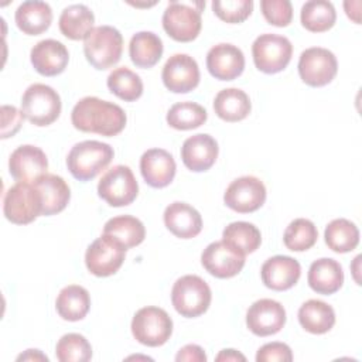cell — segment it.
I'll return each mask as SVG.
<instances>
[{"instance_id": "obj_1", "label": "cell", "mask_w": 362, "mask_h": 362, "mask_svg": "<svg viewBox=\"0 0 362 362\" xmlns=\"http://www.w3.org/2000/svg\"><path fill=\"white\" fill-rule=\"evenodd\" d=\"M71 122L81 132L110 137L124 129L127 117L119 105L96 96H85L74 106Z\"/></svg>"}, {"instance_id": "obj_2", "label": "cell", "mask_w": 362, "mask_h": 362, "mask_svg": "<svg viewBox=\"0 0 362 362\" xmlns=\"http://www.w3.org/2000/svg\"><path fill=\"white\" fill-rule=\"evenodd\" d=\"M113 148L107 143L85 140L76 143L66 156V167L74 178L90 181L100 174L112 161Z\"/></svg>"}, {"instance_id": "obj_3", "label": "cell", "mask_w": 362, "mask_h": 362, "mask_svg": "<svg viewBox=\"0 0 362 362\" xmlns=\"http://www.w3.org/2000/svg\"><path fill=\"white\" fill-rule=\"evenodd\" d=\"M123 37L112 25H98L83 40V52L86 61L96 69H109L116 65L122 57Z\"/></svg>"}, {"instance_id": "obj_4", "label": "cell", "mask_w": 362, "mask_h": 362, "mask_svg": "<svg viewBox=\"0 0 362 362\" xmlns=\"http://www.w3.org/2000/svg\"><path fill=\"white\" fill-rule=\"evenodd\" d=\"M212 293L208 283L195 274L180 277L171 290V303L178 314L195 318L204 314L211 304Z\"/></svg>"}, {"instance_id": "obj_5", "label": "cell", "mask_w": 362, "mask_h": 362, "mask_svg": "<svg viewBox=\"0 0 362 362\" xmlns=\"http://www.w3.org/2000/svg\"><path fill=\"white\" fill-rule=\"evenodd\" d=\"M61 107V98L54 88L45 83H33L23 93L20 110L30 123L42 127L59 117Z\"/></svg>"}, {"instance_id": "obj_6", "label": "cell", "mask_w": 362, "mask_h": 362, "mask_svg": "<svg viewBox=\"0 0 362 362\" xmlns=\"http://www.w3.org/2000/svg\"><path fill=\"white\" fill-rule=\"evenodd\" d=\"M3 214L16 225H27L42 215V198L33 182H16L3 198Z\"/></svg>"}, {"instance_id": "obj_7", "label": "cell", "mask_w": 362, "mask_h": 362, "mask_svg": "<svg viewBox=\"0 0 362 362\" xmlns=\"http://www.w3.org/2000/svg\"><path fill=\"white\" fill-rule=\"evenodd\" d=\"M205 3H180L171 1L163 14V28L175 41L189 42L201 31V10Z\"/></svg>"}, {"instance_id": "obj_8", "label": "cell", "mask_w": 362, "mask_h": 362, "mask_svg": "<svg viewBox=\"0 0 362 362\" xmlns=\"http://www.w3.org/2000/svg\"><path fill=\"white\" fill-rule=\"evenodd\" d=\"M132 334L146 346H161L173 334V320L160 307H143L132 320Z\"/></svg>"}, {"instance_id": "obj_9", "label": "cell", "mask_w": 362, "mask_h": 362, "mask_svg": "<svg viewBox=\"0 0 362 362\" xmlns=\"http://www.w3.org/2000/svg\"><path fill=\"white\" fill-rule=\"evenodd\" d=\"M126 246L112 235L102 233L86 249L85 264L96 277H107L115 274L123 264L126 257Z\"/></svg>"}, {"instance_id": "obj_10", "label": "cell", "mask_w": 362, "mask_h": 362, "mask_svg": "<svg viewBox=\"0 0 362 362\" xmlns=\"http://www.w3.org/2000/svg\"><path fill=\"white\" fill-rule=\"evenodd\" d=\"M252 55L259 71L277 74L291 61L293 45L284 35L262 34L252 44Z\"/></svg>"}, {"instance_id": "obj_11", "label": "cell", "mask_w": 362, "mask_h": 362, "mask_svg": "<svg viewBox=\"0 0 362 362\" xmlns=\"http://www.w3.org/2000/svg\"><path fill=\"white\" fill-rule=\"evenodd\" d=\"M139 184L127 165L112 167L98 184V195L110 206H126L136 199Z\"/></svg>"}, {"instance_id": "obj_12", "label": "cell", "mask_w": 362, "mask_h": 362, "mask_svg": "<svg viewBox=\"0 0 362 362\" xmlns=\"http://www.w3.org/2000/svg\"><path fill=\"white\" fill-rule=\"evenodd\" d=\"M338 72L335 55L322 47H311L301 52L298 59V74L308 86L320 88L328 85Z\"/></svg>"}, {"instance_id": "obj_13", "label": "cell", "mask_w": 362, "mask_h": 362, "mask_svg": "<svg viewBox=\"0 0 362 362\" xmlns=\"http://www.w3.org/2000/svg\"><path fill=\"white\" fill-rule=\"evenodd\" d=\"M223 201L235 212L250 214L264 204L266 187L257 177L243 175L228 185Z\"/></svg>"}, {"instance_id": "obj_14", "label": "cell", "mask_w": 362, "mask_h": 362, "mask_svg": "<svg viewBox=\"0 0 362 362\" xmlns=\"http://www.w3.org/2000/svg\"><path fill=\"white\" fill-rule=\"evenodd\" d=\"M245 257L246 255L240 250L223 240H218L209 243L204 249L201 263L209 274L218 279H229L243 269Z\"/></svg>"}, {"instance_id": "obj_15", "label": "cell", "mask_w": 362, "mask_h": 362, "mask_svg": "<svg viewBox=\"0 0 362 362\" xmlns=\"http://www.w3.org/2000/svg\"><path fill=\"white\" fill-rule=\"evenodd\" d=\"M161 79L170 92L188 93L199 83L198 64L188 54H174L164 64Z\"/></svg>"}, {"instance_id": "obj_16", "label": "cell", "mask_w": 362, "mask_h": 362, "mask_svg": "<svg viewBox=\"0 0 362 362\" xmlns=\"http://www.w3.org/2000/svg\"><path fill=\"white\" fill-rule=\"evenodd\" d=\"M286 324L284 307L272 298H260L255 301L246 313V325L250 332L257 337L274 335Z\"/></svg>"}, {"instance_id": "obj_17", "label": "cell", "mask_w": 362, "mask_h": 362, "mask_svg": "<svg viewBox=\"0 0 362 362\" xmlns=\"http://www.w3.org/2000/svg\"><path fill=\"white\" fill-rule=\"evenodd\" d=\"M47 156L37 146H20L11 153L8 158L10 175L17 182H34L37 178L47 174Z\"/></svg>"}, {"instance_id": "obj_18", "label": "cell", "mask_w": 362, "mask_h": 362, "mask_svg": "<svg viewBox=\"0 0 362 362\" xmlns=\"http://www.w3.org/2000/svg\"><path fill=\"white\" fill-rule=\"evenodd\" d=\"M206 68L215 79L233 81L245 69V55L236 45L221 42L208 51Z\"/></svg>"}, {"instance_id": "obj_19", "label": "cell", "mask_w": 362, "mask_h": 362, "mask_svg": "<svg viewBox=\"0 0 362 362\" xmlns=\"http://www.w3.org/2000/svg\"><path fill=\"white\" fill-rule=\"evenodd\" d=\"M218 153L219 147L216 140L206 133H198L182 143L181 160L188 170L202 173L215 164Z\"/></svg>"}, {"instance_id": "obj_20", "label": "cell", "mask_w": 362, "mask_h": 362, "mask_svg": "<svg viewBox=\"0 0 362 362\" xmlns=\"http://www.w3.org/2000/svg\"><path fill=\"white\" fill-rule=\"evenodd\" d=\"M260 276L267 288L284 291L291 288L298 281L301 276V266L294 257L277 255L263 263Z\"/></svg>"}, {"instance_id": "obj_21", "label": "cell", "mask_w": 362, "mask_h": 362, "mask_svg": "<svg viewBox=\"0 0 362 362\" xmlns=\"http://www.w3.org/2000/svg\"><path fill=\"white\" fill-rule=\"evenodd\" d=\"M30 59L38 74L44 76H55L65 71L69 61V52L61 41L48 38L38 41L31 48Z\"/></svg>"}, {"instance_id": "obj_22", "label": "cell", "mask_w": 362, "mask_h": 362, "mask_svg": "<svg viewBox=\"0 0 362 362\" xmlns=\"http://www.w3.org/2000/svg\"><path fill=\"white\" fill-rule=\"evenodd\" d=\"M174 157L164 148H150L140 158V173L153 188H164L175 177Z\"/></svg>"}, {"instance_id": "obj_23", "label": "cell", "mask_w": 362, "mask_h": 362, "mask_svg": "<svg viewBox=\"0 0 362 362\" xmlns=\"http://www.w3.org/2000/svg\"><path fill=\"white\" fill-rule=\"evenodd\" d=\"M164 225L177 238L191 239L202 230L201 214L189 204L175 201L164 211Z\"/></svg>"}, {"instance_id": "obj_24", "label": "cell", "mask_w": 362, "mask_h": 362, "mask_svg": "<svg viewBox=\"0 0 362 362\" xmlns=\"http://www.w3.org/2000/svg\"><path fill=\"white\" fill-rule=\"evenodd\" d=\"M307 281L308 286L318 294H334L344 284L342 266L329 257L317 259L308 269Z\"/></svg>"}, {"instance_id": "obj_25", "label": "cell", "mask_w": 362, "mask_h": 362, "mask_svg": "<svg viewBox=\"0 0 362 362\" xmlns=\"http://www.w3.org/2000/svg\"><path fill=\"white\" fill-rule=\"evenodd\" d=\"M42 198V215L51 216L64 211L71 198L66 181L55 174H44L34 182Z\"/></svg>"}, {"instance_id": "obj_26", "label": "cell", "mask_w": 362, "mask_h": 362, "mask_svg": "<svg viewBox=\"0 0 362 362\" xmlns=\"http://www.w3.org/2000/svg\"><path fill=\"white\" fill-rule=\"evenodd\" d=\"M20 31L27 35H38L47 31L52 23V10L48 3L28 0L18 6L14 14Z\"/></svg>"}, {"instance_id": "obj_27", "label": "cell", "mask_w": 362, "mask_h": 362, "mask_svg": "<svg viewBox=\"0 0 362 362\" xmlns=\"http://www.w3.org/2000/svg\"><path fill=\"white\" fill-rule=\"evenodd\" d=\"M252 103L247 93L238 88H228L218 92L214 100L216 116L225 122H239L247 117Z\"/></svg>"}, {"instance_id": "obj_28", "label": "cell", "mask_w": 362, "mask_h": 362, "mask_svg": "<svg viewBox=\"0 0 362 362\" xmlns=\"http://www.w3.org/2000/svg\"><path fill=\"white\" fill-rule=\"evenodd\" d=\"M55 308L62 320L79 321L85 318L90 308L89 291L82 286L69 284L59 291L55 300Z\"/></svg>"}, {"instance_id": "obj_29", "label": "cell", "mask_w": 362, "mask_h": 362, "mask_svg": "<svg viewBox=\"0 0 362 362\" xmlns=\"http://www.w3.org/2000/svg\"><path fill=\"white\" fill-rule=\"evenodd\" d=\"M95 16L85 4H71L65 7L59 16V31L69 40H85L93 30Z\"/></svg>"}, {"instance_id": "obj_30", "label": "cell", "mask_w": 362, "mask_h": 362, "mask_svg": "<svg viewBox=\"0 0 362 362\" xmlns=\"http://www.w3.org/2000/svg\"><path fill=\"white\" fill-rule=\"evenodd\" d=\"M300 325L311 334H325L335 324V311L325 301L311 298L301 304L298 310Z\"/></svg>"}, {"instance_id": "obj_31", "label": "cell", "mask_w": 362, "mask_h": 362, "mask_svg": "<svg viewBox=\"0 0 362 362\" xmlns=\"http://www.w3.org/2000/svg\"><path fill=\"white\" fill-rule=\"evenodd\" d=\"M164 47L161 38L151 31L136 33L129 44V55L132 62L139 68L154 66L161 55Z\"/></svg>"}, {"instance_id": "obj_32", "label": "cell", "mask_w": 362, "mask_h": 362, "mask_svg": "<svg viewBox=\"0 0 362 362\" xmlns=\"http://www.w3.org/2000/svg\"><path fill=\"white\" fill-rule=\"evenodd\" d=\"M300 20L305 30L311 33H324L335 24L337 11L331 1L310 0L303 4Z\"/></svg>"}, {"instance_id": "obj_33", "label": "cell", "mask_w": 362, "mask_h": 362, "mask_svg": "<svg viewBox=\"0 0 362 362\" xmlns=\"http://www.w3.org/2000/svg\"><path fill=\"white\" fill-rule=\"evenodd\" d=\"M103 233L120 240L126 249L139 246L146 238V228L140 219L132 215H119L109 219L103 226Z\"/></svg>"}, {"instance_id": "obj_34", "label": "cell", "mask_w": 362, "mask_h": 362, "mask_svg": "<svg viewBox=\"0 0 362 362\" xmlns=\"http://www.w3.org/2000/svg\"><path fill=\"white\" fill-rule=\"evenodd\" d=\"M327 246L337 253L354 250L359 243V230L356 225L345 218L331 221L324 232Z\"/></svg>"}, {"instance_id": "obj_35", "label": "cell", "mask_w": 362, "mask_h": 362, "mask_svg": "<svg viewBox=\"0 0 362 362\" xmlns=\"http://www.w3.org/2000/svg\"><path fill=\"white\" fill-rule=\"evenodd\" d=\"M222 240L240 250L242 253H253L262 243L260 230L250 222L238 221L229 223L222 232Z\"/></svg>"}, {"instance_id": "obj_36", "label": "cell", "mask_w": 362, "mask_h": 362, "mask_svg": "<svg viewBox=\"0 0 362 362\" xmlns=\"http://www.w3.org/2000/svg\"><path fill=\"white\" fill-rule=\"evenodd\" d=\"M106 83L113 95L126 102H134L143 93V82L140 76L127 66L113 69L109 74Z\"/></svg>"}, {"instance_id": "obj_37", "label": "cell", "mask_w": 362, "mask_h": 362, "mask_svg": "<svg viewBox=\"0 0 362 362\" xmlns=\"http://www.w3.org/2000/svg\"><path fill=\"white\" fill-rule=\"evenodd\" d=\"M165 119L173 129L192 130L206 122L208 113L199 103L178 102L168 109Z\"/></svg>"}, {"instance_id": "obj_38", "label": "cell", "mask_w": 362, "mask_h": 362, "mask_svg": "<svg viewBox=\"0 0 362 362\" xmlns=\"http://www.w3.org/2000/svg\"><path fill=\"white\" fill-rule=\"evenodd\" d=\"M318 239L317 226L305 218H297L284 230L283 242L288 250L304 252L311 249Z\"/></svg>"}, {"instance_id": "obj_39", "label": "cell", "mask_w": 362, "mask_h": 362, "mask_svg": "<svg viewBox=\"0 0 362 362\" xmlns=\"http://www.w3.org/2000/svg\"><path fill=\"white\" fill-rule=\"evenodd\" d=\"M55 355L59 362H88L92 358V346L83 335L69 332L57 342Z\"/></svg>"}, {"instance_id": "obj_40", "label": "cell", "mask_w": 362, "mask_h": 362, "mask_svg": "<svg viewBox=\"0 0 362 362\" xmlns=\"http://www.w3.org/2000/svg\"><path fill=\"white\" fill-rule=\"evenodd\" d=\"M212 10L219 20L238 24L245 21L253 11L252 0H215L212 1Z\"/></svg>"}, {"instance_id": "obj_41", "label": "cell", "mask_w": 362, "mask_h": 362, "mask_svg": "<svg viewBox=\"0 0 362 362\" xmlns=\"http://www.w3.org/2000/svg\"><path fill=\"white\" fill-rule=\"evenodd\" d=\"M260 8L269 24L287 27L293 20V6L288 0H262Z\"/></svg>"}, {"instance_id": "obj_42", "label": "cell", "mask_w": 362, "mask_h": 362, "mask_svg": "<svg viewBox=\"0 0 362 362\" xmlns=\"http://www.w3.org/2000/svg\"><path fill=\"white\" fill-rule=\"evenodd\" d=\"M257 362H290L293 361L291 348L284 342H269L259 348L256 354Z\"/></svg>"}, {"instance_id": "obj_43", "label": "cell", "mask_w": 362, "mask_h": 362, "mask_svg": "<svg viewBox=\"0 0 362 362\" xmlns=\"http://www.w3.org/2000/svg\"><path fill=\"white\" fill-rule=\"evenodd\" d=\"M24 115L16 106H1V139L13 137L21 127Z\"/></svg>"}, {"instance_id": "obj_44", "label": "cell", "mask_w": 362, "mask_h": 362, "mask_svg": "<svg viewBox=\"0 0 362 362\" xmlns=\"http://www.w3.org/2000/svg\"><path fill=\"white\" fill-rule=\"evenodd\" d=\"M175 361L177 362H205L206 355L199 345L188 344L178 351V354L175 355Z\"/></svg>"}, {"instance_id": "obj_45", "label": "cell", "mask_w": 362, "mask_h": 362, "mask_svg": "<svg viewBox=\"0 0 362 362\" xmlns=\"http://www.w3.org/2000/svg\"><path fill=\"white\" fill-rule=\"evenodd\" d=\"M216 361H246L245 355L238 352L236 349H222L216 358Z\"/></svg>"}, {"instance_id": "obj_46", "label": "cell", "mask_w": 362, "mask_h": 362, "mask_svg": "<svg viewBox=\"0 0 362 362\" xmlns=\"http://www.w3.org/2000/svg\"><path fill=\"white\" fill-rule=\"evenodd\" d=\"M17 361H48V356L38 349H27L24 354L17 356Z\"/></svg>"}]
</instances>
